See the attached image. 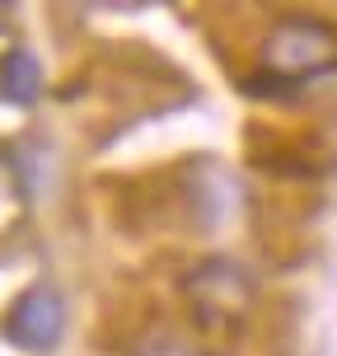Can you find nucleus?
I'll list each match as a JSON object with an SVG mask.
<instances>
[{"label":"nucleus","mask_w":337,"mask_h":356,"mask_svg":"<svg viewBox=\"0 0 337 356\" xmlns=\"http://www.w3.org/2000/svg\"><path fill=\"white\" fill-rule=\"evenodd\" d=\"M47 141L42 136H0V169L10 178L19 202H33L38 188H42V174H47Z\"/></svg>","instance_id":"10"},{"label":"nucleus","mask_w":337,"mask_h":356,"mask_svg":"<svg viewBox=\"0 0 337 356\" xmlns=\"http://www.w3.org/2000/svg\"><path fill=\"white\" fill-rule=\"evenodd\" d=\"M85 94L104 99L122 118V127H141L150 118H164V113L192 104L197 85L183 66L160 56L150 42H104L56 85L61 104H75Z\"/></svg>","instance_id":"2"},{"label":"nucleus","mask_w":337,"mask_h":356,"mask_svg":"<svg viewBox=\"0 0 337 356\" xmlns=\"http://www.w3.org/2000/svg\"><path fill=\"white\" fill-rule=\"evenodd\" d=\"M47 94V75L33 47L10 42L0 47V104L5 108H38Z\"/></svg>","instance_id":"9"},{"label":"nucleus","mask_w":337,"mask_h":356,"mask_svg":"<svg viewBox=\"0 0 337 356\" xmlns=\"http://www.w3.org/2000/svg\"><path fill=\"white\" fill-rule=\"evenodd\" d=\"M253 277L244 263H234L225 253L197 258L183 277H178V300L183 314L192 323V333L215 352H234L249 338L253 323Z\"/></svg>","instance_id":"4"},{"label":"nucleus","mask_w":337,"mask_h":356,"mask_svg":"<svg viewBox=\"0 0 337 356\" xmlns=\"http://www.w3.org/2000/svg\"><path fill=\"white\" fill-rule=\"evenodd\" d=\"M337 71V24L319 15H281L258 38V66L239 80L244 99H295L309 80Z\"/></svg>","instance_id":"3"},{"label":"nucleus","mask_w":337,"mask_h":356,"mask_svg":"<svg viewBox=\"0 0 337 356\" xmlns=\"http://www.w3.org/2000/svg\"><path fill=\"white\" fill-rule=\"evenodd\" d=\"M323 197L300 183H272L253 193L249 216H253V244L272 267H300L314 253V216Z\"/></svg>","instance_id":"6"},{"label":"nucleus","mask_w":337,"mask_h":356,"mask_svg":"<svg viewBox=\"0 0 337 356\" xmlns=\"http://www.w3.org/2000/svg\"><path fill=\"white\" fill-rule=\"evenodd\" d=\"M239 150L244 164L267 174L272 183H300L314 188L323 174L337 169V150L319 127L304 122H272V118H249L239 127Z\"/></svg>","instance_id":"5"},{"label":"nucleus","mask_w":337,"mask_h":356,"mask_svg":"<svg viewBox=\"0 0 337 356\" xmlns=\"http://www.w3.org/2000/svg\"><path fill=\"white\" fill-rule=\"evenodd\" d=\"M94 193L104 202L108 225L131 239L164 230L206 234L225 225V216L239 202L234 178L215 164V155H183V160L150 164V169L99 174Z\"/></svg>","instance_id":"1"},{"label":"nucleus","mask_w":337,"mask_h":356,"mask_svg":"<svg viewBox=\"0 0 337 356\" xmlns=\"http://www.w3.org/2000/svg\"><path fill=\"white\" fill-rule=\"evenodd\" d=\"M155 319H160V305L145 291H136V286L113 291L104 300V309L94 314V323H89V347L94 352H136L145 338L160 333Z\"/></svg>","instance_id":"8"},{"label":"nucleus","mask_w":337,"mask_h":356,"mask_svg":"<svg viewBox=\"0 0 337 356\" xmlns=\"http://www.w3.org/2000/svg\"><path fill=\"white\" fill-rule=\"evenodd\" d=\"M131 356H202V352L188 338H178V333H155V338H145Z\"/></svg>","instance_id":"11"},{"label":"nucleus","mask_w":337,"mask_h":356,"mask_svg":"<svg viewBox=\"0 0 337 356\" xmlns=\"http://www.w3.org/2000/svg\"><path fill=\"white\" fill-rule=\"evenodd\" d=\"M66 333V296L47 277L15 291L0 309V342L24 356H47Z\"/></svg>","instance_id":"7"}]
</instances>
